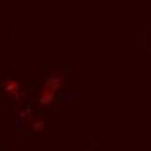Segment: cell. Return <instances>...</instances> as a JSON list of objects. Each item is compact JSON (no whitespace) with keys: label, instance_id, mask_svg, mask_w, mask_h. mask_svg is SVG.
Instances as JSON below:
<instances>
[{"label":"cell","instance_id":"2","mask_svg":"<svg viewBox=\"0 0 151 151\" xmlns=\"http://www.w3.org/2000/svg\"><path fill=\"white\" fill-rule=\"evenodd\" d=\"M56 94L58 91H54L49 83H44V89L40 92V96H38V104L40 106H49L54 103V99H56Z\"/></svg>","mask_w":151,"mask_h":151},{"label":"cell","instance_id":"3","mask_svg":"<svg viewBox=\"0 0 151 151\" xmlns=\"http://www.w3.org/2000/svg\"><path fill=\"white\" fill-rule=\"evenodd\" d=\"M45 83H49L54 91L59 92L61 89H63V85H64V76L63 75H52V76H49V78L45 80Z\"/></svg>","mask_w":151,"mask_h":151},{"label":"cell","instance_id":"5","mask_svg":"<svg viewBox=\"0 0 151 151\" xmlns=\"http://www.w3.org/2000/svg\"><path fill=\"white\" fill-rule=\"evenodd\" d=\"M19 116H21V120L28 122V120L31 118V109L28 108V109H24V111H21V115H19Z\"/></svg>","mask_w":151,"mask_h":151},{"label":"cell","instance_id":"1","mask_svg":"<svg viewBox=\"0 0 151 151\" xmlns=\"http://www.w3.org/2000/svg\"><path fill=\"white\" fill-rule=\"evenodd\" d=\"M4 92L7 96H11L14 101H21V97H23V94H21V83L17 80H14V78H7L4 82Z\"/></svg>","mask_w":151,"mask_h":151},{"label":"cell","instance_id":"4","mask_svg":"<svg viewBox=\"0 0 151 151\" xmlns=\"http://www.w3.org/2000/svg\"><path fill=\"white\" fill-rule=\"evenodd\" d=\"M44 129H45V123H44V120L33 122V130H35V132H44Z\"/></svg>","mask_w":151,"mask_h":151}]
</instances>
